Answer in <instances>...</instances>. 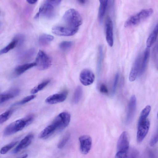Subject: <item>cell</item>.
<instances>
[{
    "instance_id": "obj_1",
    "label": "cell",
    "mask_w": 158,
    "mask_h": 158,
    "mask_svg": "<svg viewBox=\"0 0 158 158\" xmlns=\"http://www.w3.org/2000/svg\"><path fill=\"white\" fill-rule=\"evenodd\" d=\"M61 24L52 28V33L56 35L70 36L75 34L82 24V19L79 12L74 9H70L64 13Z\"/></svg>"
},
{
    "instance_id": "obj_2",
    "label": "cell",
    "mask_w": 158,
    "mask_h": 158,
    "mask_svg": "<svg viewBox=\"0 0 158 158\" xmlns=\"http://www.w3.org/2000/svg\"><path fill=\"white\" fill-rule=\"evenodd\" d=\"M34 118L33 115L29 114L11 123L5 129L4 135L9 136L22 130L30 124Z\"/></svg>"
},
{
    "instance_id": "obj_3",
    "label": "cell",
    "mask_w": 158,
    "mask_h": 158,
    "mask_svg": "<svg viewBox=\"0 0 158 158\" xmlns=\"http://www.w3.org/2000/svg\"><path fill=\"white\" fill-rule=\"evenodd\" d=\"M61 2V0L45 1L40 7L35 18L37 19L40 16L47 18L53 17L55 14V8L60 4Z\"/></svg>"
},
{
    "instance_id": "obj_4",
    "label": "cell",
    "mask_w": 158,
    "mask_h": 158,
    "mask_svg": "<svg viewBox=\"0 0 158 158\" xmlns=\"http://www.w3.org/2000/svg\"><path fill=\"white\" fill-rule=\"evenodd\" d=\"M153 12V10L152 8L142 10L129 17L125 22L124 26L129 27L135 25L149 17Z\"/></svg>"
},
{
    "instance_id": "obj_5",
    "label": "cell",
    "mask_w": 158,
    "mask_h": 158,
    "mask_svg": "<svg viewBox=\"0 0 158 158\" xmlns=\"http://www.w3.org/2000/svg\"><path fill=\"white\" fill-rule=\"evenodd\" d=\"M35 62L37 68L39 70H43L48 69L51 66L52 60L46 53L40 50L37 54Z\"/></svg>"
},
{
    "instance_id": "obj_6",
    "label": "cell",
    "mask_w": 158,
    "mask_h": 158,
    "mask_svg": "<svg viewBox=\"0 0 158 158\" xmlns=\"http://www.w3.org/2000/svg\"><path fill=\"white\" fill-rule=\"evenodd\" d=\"M150 126V122L147 119L146 120L138 122L136 135V140L138 143H141L148 133Z\"/></svg>"
},
{
    "instance_id": "obj_7",
    "label": "cell",
    "mask_w": 158,
    "mask_h": 158,
    "mask_svg": "<svg viewBox=\"0 0 158 158\" xmlns=\"http://www.w3.org/2000/svg\"><path fill=\"white\" fill-rule=\"evenodd\" d=\"M136 106V99L135 96L133 95L131 97L128 105L126 118L127 124H129L132 121L135 114Z\"/></svg>"
},
{
    "instance_id": "obj_8",
    "label": "cell",
    "mask_w": 158,
    "mask_h": 158,
    "mask_svg": "<svg viewBox=\"0 0 158 158\" xmlns=\"http://www.w3.org/2000/svg\"><path fill=\"white\" fill-rule=\"evenodd\" d=\"M59 129V125L58 122L54 119L52 123L44 128L39 134L38 137L40 139L45 138L48 137L55 131Z\"/></svg>"
},
{
    "instance_id": "obj_9",
    "label": "cell",
    "mask_w": 158,
    "mask_h": 158,
    "mask_svg": "<svg viewBox=\"0 0 158 158\" xmlns=\"http://www.w3.org/2000/svg\"><path fill=\"white\" fill-rule=\"evenodd\" d=\"M129 148V140L128 133L123 131L118 139L117 144V152H126Z\"/></svg>"
},
{
    "instance_id": "obj_10",
    "label": "cell",
    "mask_w": 158,
    "mask_h": 158,
    "mask_svg": "<svg viewBox=\"0 0 158 158\" xmlns=\"http://www.w3.org/2000/svg\"><path fill=\"white\" fill-rule=\"evenodd\" d=\"M79 79L81 83L83 85H89L94 82L95 80V75L90 70L84 69L80 73Z\"/></svg>"
},
{
    "instance_id": "obj_11",
    "label": "cell",
    "mask_w": 158,
    "mask_h": 158,
    "mask_svg": "<svg viewBox=\"0 0 158 158\" xmlns=\"http://www.w3.org/2000/svg\"><path fill=\"white\" fill-rule=\"evenodd\" d=\"M142 57V55H139L134 62L129 77V79L130 81H135L139 75L141 69Z\"/></svg>"
},
{
    "instance_id": "obj_12",
    "label": "cell",
    "mask_w": 158,
    "mask_h": 158,
    "mask_svg": "<svg viewBox=\"0 0 158 158\" xmlns=\"http://www.w3.org/2000/svg\"><path fill=\"white\" fill-rule=\"evenodd\" d=\"M79 140L80 144V151L83 154H87L90 151L91 147V138L89 135H83L79 137Z\"/></svg>"
},
{
    "instance_id": "obj_13",
    "label": "cell",
    "mask_w": 158,
    "mask_h": 158,
    "mask_svg": "<svg viewBox=\"0 0 158 158\" xmlns=\"http://www.w3.org/2000/svg\"><path fill=\"white\" fill-rule=\"evenodd\" d=\"M106 40L108 45L110 47L114 44L113 25L111 19L108 17L105 23Z\"/></svg>"
},
{
    "instance_id": "obj_14",
    "label": "cell",
    "mask_w": 158,
    "mask_h": 158,
    "mask_svg": "<svg viewBox=\"0 0 158 158\" xmlns=\"http://www.w3.org/2000/svg\"><path fill=\"white\" fill-rule=\"evenodd\" d=\"M67 95L68 92L66 91L53 94L47 97L45 100V102L50 104H54L61 102L65 100Z\"/></svg>"
},
{
    "instance_id": "obj_15",
    "label": "cell",
    "mask_w": 158,
    "mask_h": 158,
    "mask_svg": "<svg viewBox=\"0 0 158 158\" xmlns=\"http://www.w3.org/2000/svg\"><path fill=\"white\" fill-rule=\"evenodd\" d=\"M20 90L18 89H12L1 94L0 103H2L17 96L19 94Z\"/></svg>"
},
{
    "instance_id": "obj_16",
    "label": "cell",
    "mask_w": 158,
    "mask_h": 158,
    "mask_svg": "<svg viewBox=\"0 0 158 158\" xmlns=\"http://www.w3.org/2000/svg\"><path fill=\"white\" fill-rule=\"evenodd\" d=\"M33 137L34 135L31 134L26 136L15 148L13 152L14 153H17L21 150L27 148L31 144Z\"/></svg>"
},
{
    "instance_id": "obj_17",
    "label": "cell",
    "mask_w": 158,
    "mask_h": 158,
    "mask_svg": "<svg viewBox=\"0 0 158 158\" xmlns=\"http://www.w3.org/2000/svg\"><path fill=\"white\" fill-rule=\"evenodd\" d=\"M138 155V151L136 149L129 148L126 152H117L115 158H137Z\"/></svg>"
},
{
    "instance_id": "obj_18",
    "label": "cell",
    "mask_w": 158,
    "mask_h": 158,
    "mask_svg": "<svg viewBox=\"0 0 158 158\" xmlns=\"http://www.w3.org/2000/svg\"><path fill=\"white\" fill-rule=\"evenodd\" d=\"M35 63H26L17 66L15 69L14 75L15 77H17L29 69L36 66Z\"/></svg>"
},
{
    "instance_id": "obj_19",
    "label": "cell",
    "mask_w": 158,
    "mask_h": 158,
    "mask_svg": "<svg viewBox=\"0 0 158 158\" xmlns=\"http://www.w3.org/2000/svg\"><path fill=\"white\" fill-rule=\"evenodd\" d=\"M150 48L147 47L142 56L140 70L139 76H140L145 72L150 55Z\"/></svg>"
},
{
    "instance_id": "obj_20",
    "label": "cell",
    "mask_w": 158,
    "mask_h": 158,
    "mask_svg": "<svg viewBox=\"0 0 158 158\" xmlns=\"http://www.w3.org/2000/svg\"><path fill=\"white\" fill-rule=\"evenodd\" d=\"M158 35V23L156 25L155 28L148 37L147 41V47L150 48L156 41Z\"/></svg>"
},
{
    "instance_id": "obj_21",
    "label": "cell",
    "mask_w": 158,
    "mask_h": 158,
    "mask_svg": "<svg viewBox=\"0 0 158 158\" xmlns=\"http://www.w3.org/2000/svg\"><path fill=\"white\" fill-rule=\"evenodd\" d=\"M107 0L99 1L100 5L98 13V19L100 23L102 22L108 4Z\"/></svg>"
},
{
    "instance_id": "obj_22",
    "label": "cell",
    "mask_w": 158,
    "mask_h": 158,
    "mask_svg": "<svg viewBox=\"0 0 158 158\" xmlns=\"http://www.w3.org/2000/svg\"><path fill=\"white\" fill-rule=\"evenodd\" d=\"M98 55L97 64V72L98 76L100 73L102 68L103 53L102 47L100 46L98 48Z\"/></svg>"
},
{
    "instance_id": "obj_23",
    "label": "cell",
    "mask_w": 158,
    "mask_h": 158,
    "mask_svg": "<svg viewBox=\"0 0 158 158\" xmlns=\"http://www.w3.org/2000/svg\"><path fill=\"white\" fill-rule=\"evenodd\" d=\"M53 39V36L51 35L46 34H43L39 37V42L40 44L45 45L48 44Z\"/></svg>"
},
{
    "instance_id": "obj_24",
    "label": "cell",
    "mask_w": 158,
    "mask_h": 158,
    "mask_svg": "<svg viewBox=\"0 0 158 158\" xmlns=\"http://www.w3.org/2000/svg\"><path fill=\"white\" fill-rule=\"evenodd\" d=\"M18 41V39L16 38L13 39L7 46L1 50L0 54L6 53L10 50L14 48L17 45Z\"/></svg>"
},
{
    "instance_id": "obj_25",
    "label": "cell",
    "mask_w": 158,
    "mask_h": 158,
    "mask_svg": "<svg viewBox=\"0 0 158 158\" xmlns=\"http://www.w3.org/2000/svg\"><path fill=\"white\" fill-rule=\"evenodd\" d=\"M81 86H78L75 89L73 97V101L75 104L78 103L81 98L83 90Z\"/></svg>"
},
{
    "instance_id": "obj_26",
    "label": "cell",
    "mask_w": 158,
    "mask_h": 158,
    "mask_svg": "<svg viewBox=\"0 0 158 158\" xmlns=\"http://www.w3.org/2000/svg\"><path fill=\"white\" fill-rule=\"evenodd\" d=\"M50 80H47L40 83L31 89V93L34 94L42 90L50 83Z\"/></svg>"
},
{
    "instance_id": "obj_27",
    "label": "cell",
    "mask_w": 158,
    "mask_h": 158,
    "mask_svg": "<svg viewBox=\"0 0 158 158\" xmlns=\"http://www.w3.org/2000/svg\"><path fill=\"white\" fill-rule=\"evenodd\" d=\"M151 110V106L149 105L146 106L142 111L138 122L144 121L147 119Z\"/></svg>"
},
{
    "instance_id": "obj_28",
    "label": "cell",
    "mask_w": 158,
    "mask_h": 158,
    "mask_svg": "<svg viewBox=\"0 0 158 158\" xmlns=\"http://www.w3.org/2000/svg\"><path fill=\"white\" fill-rule=\"evenodd\" d=\"M13 112L12 109L8 110L0 115V123L2 124L8 120L11 116Z\"/></svg>"
},
{
    "instance_id": "obj_29",
    "label": "cell",
    "mask_w": 158,
    "mask_h": 158,
    "mask_svg": "<svg viewBox=\"0 0 158 158\" xmlns=\"http://www.w3.org/2000/svg\"><path fill=\"white\" fill-rule=\"evenodd\" d=\"M18 143V141L12 142L2 147L0 150V153L4 154L6 153L9 150L15 147Z\"/></svg>"
},
{
    "instance_id": "obj_30",
    "label": "cell",
    "mask_w": 158,
    "mask_h": 158,
    "mask_svg": "<svg viewBox=\"0 0 158 158\" xmlns=\"http://www.w3.org/2000/svg\"><path fill=\"white\" fill-rule=\"evenodd\" d=\"M73 45V42L71 41H63L61 42L59 45L60 48L63 51H66L71 48Z\"/></svg>"
},
{
    "instance_id": "obj_31",
    "label": "cell",
    "mask_w": 158,
    "mask_h": 158,
    "mask_svg": "<svg viewBox=\"0 0 158 158\" xmlns=\"http://www.w3.org/2000/svg\"><path fill=\"white\" fill-rule=\"evenodd\" d=\"M70 136L69 133L65 134L58 143L57 144L58 148L60 149L63 148L68 141Z\"/></svg>"
},
{
    "instance_id": "obj_32",
    "label": "cell",
    "mask_w": 158,
    "mask_h": 158,
    "mask_svg": "<svg viewBox=\"0 0 158 158\" xmlns=\"http://www.w3.org/2000/svg\"><path fill=\"white\" fill-rule=\"evenodd\" d=\"M36 96L33 94L28 96L24 98L19 102L16 103L15 105H19L24 104L33 99Z\"/></svg>"
},
{
    "instance_id": "obj_33",
    "label": "cell",
    "mask_w": 158,
    "mask_h": 158,
    "mask_svg": "<svg viewBox=\"0 0 158 158\" xmlns=\"http://www.w3.org/2000/svg\"><path fill=\"white\" fill-rule=\"evenodd\" d=\"M119 77V73H117L115 74L114 80V82L113 83V85L112 91V95H114L116 92L117 85L118 82Z\"/></svg>"
},
{
    "instance_id": "obj_34",
    "label": "cell",
    "mask_w": 158,
    "mask_h": 158,
    "mask_svg": "<svg viewBox=\"0 0 158 158\" xmlns=\"http://www.w3.org/2000/svg\"><path fill=\"white\" fill-rule=\"evenodd\" d=\"M158 142V130L153 135L151 138L149 144L150 146H153L156 144Z\"/></svg>"
},
{
    "instance_id": "obj_35",
    "label": "cell",
    "mask_w": 158,
    "mask_h": 158,
    "mask_svg": "<svg viewBox=\"0 0 158 158\" xmlns=\"http://www.w3.org/2000/svg\"><path fill=\"white\" fill-rule=\"evenodd\" d=\"M99 90L100 92L104 94H107L108 93V88L106 85L102 84L100 86Z\"/></svg>"
},
{
    "instance_id": "obj_36",
    "label": "cell",
    "mask_w": 158,
    "mask_h": 158,
    "mask_svg": "<svg viewBox=\"0 0 158 158\" xmlns=\"http://www.w3.org/2000/svg\"><path fill=\"white\" fill-rule=\"evenodd\" d=\"M27 2L30 4H34L35 3L37 2V0H27Z\"/></svg>"
},
{
    "instance_id": "obj_37",
    "label": "cell",
    "mask_w": 158,
    "mask_h": 158,
    "mask_svg": "<svg viewBox=\"0 0 158 158\" xmlns=\"http://www.w3.org/2000/svg\"><path fill=\"white\" fill-rule=\"evenodd\" d=\"M28 156V155L27 154H25L20 158H27V157Z\"/></svg>"
},
{
    "instance_id": "obj_38",
    "label": "cell",
    "mask_w": 158,
    "mask_h": 158,
    "mask_svg": "<svg viewBox=\"0 0 158 158\" xmlns=\"http://www.w3.org/2000/svg\"><path fill=\"white\" fill-rule=\"evenodd\" d=\"M79 2L80 3H82V4L85 3V1H83V0H79Z\"/></svg>"
},
{
    "instance_id": "obj_39",
    "label": "cell",
    "mask_w": 158,
    "mask_h": 158,
    "mask_svg": "<svg viewBox=\"0 0 158 158\" xmlns=\"http://www.w3.org/2000/svg\"><path fill=\"white\" fill-rule=\"evenodd\" d=\"M157 117L158 118V111L157 114Z\"/></svg>"
}]
</instances>
